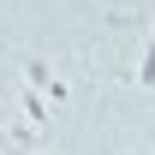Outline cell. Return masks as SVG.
<instances>
[{
    "label": "cell",
    "mask_w": 155,
    "mask_h": 155,
    "mask_svg": "<svg viewBox=\"0 0 155 155\" xmlns=\"http://www.w3.org/2000/svg\"><path fill=\"white\" fill-rule=\"evenodd\" d=\"M24 78H30L36 90H48L54 101H66V96H72V90H66V84L54 78V66H48V60H24Z\"/></svg>",
    "instance_id": "6da1fadb"
},
{
    "label": "cell",
    "mask_w": 155,
    "mask_h": 155,
    "mask_svg": "<svg viewBox=\"0 0 155 155\" xmlns=\"http://www.w3.org/2000/svg\"><path fill=\"white\" fill-rule=\"evenodd\" d=\"M137 84L155 90V30H149V48H143V66H137Z\"/></svg>",
    "instance_id": "7a4b0ae2"
},
{
    "label": "cell",
    "mask_w": 155,
    "mask_h": 155,
    "mask_svg": "<svg viewBox=\"0 0 155 155\" xmlns=\"http://www.w3.org/2000/svg\"><path fill=\"white\" fill-rule=\"evenodd\" d=\"M6 143H12V131H0V149H6Z\"/></svg>",
    "instance_id": "3957f363"
}]
</instances>
